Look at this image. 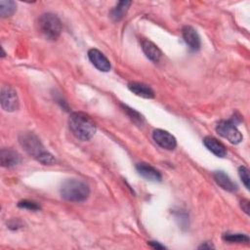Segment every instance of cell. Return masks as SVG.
<instances>
[{
  "mask_svg": "<svg viewBox=\"0 0 250 250\" xmlns=\"http://www.w3.org/2000/svg\"><path fill=\"white\" fill-rule=\"evenodd\" d=\"M18 206L20 208H23V209H27V210H31V211H37L40 209V206L36 202L30 201V200H21L18 203Z\"/></svg>",
  "mask_w": 250,
  "mask_h": 250,
  "instance_id": "cell-20",
  "label": "cell"
},
{
  "mask_svg": "<svg viewBox=\"0 0 250 250\" xmlns=\"http://www.w3.org/2000/svg\"><path fill=\"white\" fill-rule=\"evenodd\" d=\"M240 206L246 214H249V200L248 199H242L240 202Z\"/></svg>",
  "mask_w": 250,
  "mask_h": 250,
  "instance_id": "cell-22",
  "label": "cell"
},
{
  "mask_svg": "<svg viewBox=\"0 0 250 250\" xmlns=\"http://www.w3.org/2000/svg\"><path fill=\"white\" fill-rule=\"evenodd\" d=\"M152 138L159 146L168 150L174 149L177 146V141L175 137L169 132L162 129L154 130L152 132Z\"/></svg>",
  "mask_w": 250,
  "mask_h": 250,
  "instance_id": "cell-7",
  "label": "cell"
},
{
  "mask_svg": "<svg viewBox=\"0 0 250 250\" xmlns=\"http://www.w3.org/2000/svg\"><path fill=\"white\" fill-rule=\"evenodd\" d=\"M61 196L70 202L85 201L89 194V186L82 180L68 179L62 183L60 188Z\"/></svg>",
  "mask_w": 250,
  "mask_h": 250,
  "instance_id": "cell-3",
  "label": "cell"
},
{
  "mask_svg": "<svg viewBox=\"0 0 250 250\" xmlns=\"http://www.w3.org/2000/svg\"><path fill=\"white\" fill-rule=\"evenodd\" d=\"M138 173L147 181L151 182H160L162 176L158 170L146 163H138L136 166Z\"/></svg>",
  "mask_w": 250,
  "mask_h": 250,
  "instance_id": "cell-11",
  "label": "cell"
},
{
  "mask_svg": "<svg viewBox=\"0 0 250 250\" xmlns=\"http://www.w3.org/2000/svg\"><path fill=\"white\" fill-rule=\"evenodd\" d=\"M17 10V5L12 0H1L0 1V15L2 18H8L14 15Z\"/></svg>",
  "mask_w": 250,
  "mask_h": 250,
  "instance_id": "cell-17",
  "label": "cell"
},
{
  "mask_svg": "<svg viewBox=\"0 0 250 250\" xmlns=\"http://www.w3.org/2000/svg\"><path fill=\"white\" fill-rule=\"evenodd\" d=\"M216 131L220 136L227 139L229 143L237 145L242 141V135L236 128V123L232 120H222L217 124Z\"/></svg>",
  "mask_w": 250,
  "mask_h": 250,
  "instance_id": "cell-5",
  "label": "cell"
},
{
  "mask_svg": "<svg viewBox=\"0 0 250 250\" xmlns=\"http://www.w3.org/2000/svg\"><path fill=\"white\" fill-rule=\"evenodd\" d=\"M203 144L207 147L208 150H210L213 154L219 157H224L227 154V149L225 146L219 142L217 139L207 136L203 139Z\"/></svg>",
  "mask_w": 250,
  "mask_h": 250,
  "instance_id": "cell-13",
  "label": "cell"
},
{
  "mask_svg": "<svg viewBox=\"0 0 250 250\" xmlns=\"http://www.w3.org/2000/svg\"><path fill=\"white\" fill-rule=\"evenodd\" d=\"M142 49H143L145 55L146 56V58L149 59L150 61H152L153 62H159V60L162 57V53L159 50V48L151 41L144 40L142 42Z\"/></svg>",
  "mask_w": 250,
  "mask_h": 250,
  "instance_id": "cell-14",
  "label": "cell"
},
{
  "mask_svg": "<svg viewBox=\"0 0 250 250\" xmlns=\"http://www.w3.org/2000/svg\"><path fill=\"white\" fill-rule=\"evenodd\" d=\"M128 88L131 92H133L135 95L139 97H142L145 99L154 98V92L152 91V89L144 83L132 82L128 84Z\"/></svg>",
  "mask_w": 250,
  "mask_h": 250,
  "instance_id": "cell-15",
  "label": "cell"
},
{
  "mask_svg": "<svg viewBox=\"0 0 250 250\" xmlns=\"http://www.w3.org/2000/svg\"><path fill=\"white\" fill-rule=\"evenodd\" d=\"M19 142L23 149L40 163L44 165H52L55 163L54 156L44 148L38 137L33 133H22L19 137Z\"/></svg>",
  "mask_w": 250,
  "mask_h": 250,
  "instance_id": "cell-1",
  "label": "cell"
},
{
  "mask_svg": "<svg viewBox=\"0 0 250 250\" xmlns=\"http://www.w3.org/2000/svg\"><path fill=\"white\" fill-rule=\"evenodd\" d=\"M0 101H1V106L4 110L13 112L17 110L20 106L19 98L17 95V92L10 86H4L1 89V95H0Z\"/></svg>",
  "mask_w": 250,
  "mask_h": 250,
  "instance_id": "cell-6",
  "label": "cell"
},
{
  "mask_svg": "<svg viewBox=\"0 0 250 250\" xmlns=\"http://www.w3.org/2000/svg\"><path fill=\"white\" fill-rule=\"evenodd\" d=\"M122 107H123L124 111L128 114V116H129L135 123H137V124H139V125H142V124L144 123V117H143V115H142L141 113H139V112L136 111L135 109L130 108L129 106L124 105V104H122Z\"/></svg>",
  "mask_w": 250,
  "mask_h": 250,
  "instance_id": "cell-19",
  "label": "cell"
},
{
  "mask_svg": "<svg viewBox=\"0 0 250 250\" xmlns=\"http://www.w3.org/2000/svg\"><path fill=\"white\" fill-rule=\"evenodd\" d=\"M131 5V1H120L117 5L110 11V18L114 21H119L123 19L125 14L127 13L129 7Z\"/></svg>",
  "mask_w": 250,
  "mask_h": 250,
  "instance_id": "cell-16",
  "label": "cell"
},
{
  "mask_svg": "<svg viewBox=\"0 0 250 250\" xmlns=\"http://www.w3.org/2000/svg\"><path fill=\"white\" fill-rule=\"evenodd\" d=\"M223 239L231 243H247L249 242V237L242 233H226L223 235Z\"/></svg>",
  "mask_w": 250,
  "mask_h": 250,
  "instance_id": "cell-18",
  "label": "cell"
},
{
  "mask_svg": "<svg viewBox=\"0 0 250 250\" xmlns=\"http://www.w3.org/2000/svg\"><path fill=\"white\" fill-rule=\"evenodd\" d=\"M68 125L72 134L81 141L90 140L97 130L93 119L81 111H75L69 115Z\"/></svg>",
  "mask_w": 250,
  "mask_h": 250,
  "instance_id": "cell-2",
  "label": "cell"
},
{
  "mask_svg": "<svg viewBox=\"0 0 250 250\" xmlns=\"http://www.w3.org/2000/svg\"><path fill=\"white\" fill-rule=\"evenodd\" d=\"M88 57L93 65L98 68L100 71L107 72L110 70V62L107 58L97 49H90L88 51Z\"/></svg>",
  "mask_w": 250,
  "mask_h": 250,
  "instance_id": "cell-8",
  "label": "cell"
},
{
  "mask_svg": "<svg viewBox=\"0 0 250 250\" xmlns=\"http://www.w3.org/2000/svg\"><path fill=\"white\" fill-rule=\"evenodd\" d=\"M38 29L40 33L48 40H57L62 32V23L60 19L52 13H45L38 19Z\"/></svg>",
  "mask_w": 250,
  "mask_h": 250,
  "instance_id": "cell-4",
  "label": "cell"
},
{
  "mask_svg": "<svg viewBox=\"0 0 250 250\" xmlns=\"http://www.w3.org/2000/svg\"><path fill=\"white\" fill-rule=\"evenodd\" d=\"M238 174H239V177L242 181V183L244 184L245 188L247 189H249V171L248 169L245 167V166H240L239 169H238Z\"/></svg>",
  "mask_w": 250,
  "mask_h": 250,
  "instance_id": "cell-21",
  "label": "cell"
},
{
  "mask_svg": "<svg viewBox=\"0 0 250 250\" xmlns=\"http://www.w3.org/2000/svg\"><path fill=\"white\" fill-rule=\"evenodd\" d=\"M148 244H149L152 248H156V249H164V248H165V246L159 244V243L156 242V241H149Z\"/></svg>",
  "mask_w": 250,
  "mask_h": 250,
  "instance_id": "cell-23",
  "label": "cell"
},
{
  "mask_svg": "<svg viewBox=\"0 0 250 250\" xmlns=\"http://www.w3.org/2000/svg\"><path fill=\"white\" fill-rule=\"evenodd\" d=\"M213 178L218 186H220L223 189L234 192L237 190V186L235 183L231 181V179L223 171H215L213 173Z\"/></svg>",
  "mask_w": 250,
  "mask_h": 250,
  "instance_id": "cell-12",
  "label": "cell"
},
{
  "mask_svg": "<svg viewBox=\"0 0 250 250\" xmlns=\"http://www.w3.org/2000/svg\"><path fill=\"white\" fill-rule=\"evenodd\" d=\"M21 161V155L14 149L2 148L0 151V163L1 166L11 168L19 165Z\"/></svg>",
  "mask_w": 250,
  "mask_h": 250,
  "instance_id": "cell-9",
  "label": "cell"
},
{
  "mask_svg": "<svg viewBox=\"0 0 250 250\" xmlns=\"http://www.w3.org/2000/svg\"><path fill=\"white\" fill-rule=\"evenodd\" d=\"M182 33L186 44L189 47L190 50L197 51L200 48V37L193 27L186 25L183 27Z\"/></svg>",
  "mask_w": 250,
  "mask_h": 250,
  "instance_id": "cell-10",
  "label": "cell"
}]
</instances>
